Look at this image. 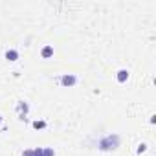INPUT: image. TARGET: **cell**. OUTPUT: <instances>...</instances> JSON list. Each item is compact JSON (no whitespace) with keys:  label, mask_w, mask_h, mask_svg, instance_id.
<instances>
[{"label":"cell","mask_w":156,"mask_h":156,"mask_svg":"<svg viewBox=\"0 0 156 156\" xmlns=\"http://www.w3.org/2000/svg\"><path fill=\"white\" fill-rule=\"evenodd\" d=\"M98 145H99L101 151H114V149L119 147V136L118 134H107L99 140Z\"/></svg>","instance_id":"obj_1"},{"label":"cell","mask_w":156,"mask_h":156,"mask_svg":"<svg viewBox=\"0 0 156 156\" xmlns=\"http://www.w3.org/2000/svg\"><path fill=\"white\" fill-rule=\"evenodd\" d=\"M75 83H77V77L72 75V73H64V75L61 77V85H62V87H73Z\"/></svg>","instance_id":"obj_2"},{"label":"cell","mask_w":156,"mask_h":156,"mask_svg":"<svg viewBox=\"0 0 156 156\" xmlns=\"http://www.w3.org/2000/svg\"><path fill=\"white\" fill-rule=\"evenodd\" d=\"M6 59L8 61H17L19 59V51L17 50H8L6 51Z\"/></svg>","instance_id":"obj_3"},{"label":"cell","mask_w":156,"mask_h":156,"mask_svg":"<svg viewBox=\"0 0 156 156\" xmlns=\"http://www.w3.org/2000/svg\"><path fill=\"white\" fill-rule=\"evenodd\" d=\"M127 77H129V72H127V70H119V72H118V81H119V83H125Z\"/></svg>","instance_id":"obj_4"},{"label":"cell","mask_w":156,"mask_h":156,"mask_svg":"<svg viewBox=\"0 0 156 156\" xmlns=\"http://www.w3.org/2000/svg\"><path fill=\"white\" fill-rule=\"evenodd\" d=\"M53 53V48L51 46H46V48H42V57H50Z\"/></svg>","instance_id":"obj_5"},{"label":"cell","mask_w":156,"mask_h":156,"mask_svg":"<svg viewBox=\"0 0 156 156\" xmlns=\"http://www.w3.org/2000/svg\"><path fill=\"white\" fill-rule=\"evenodd\" d=\"M19 112H20V114H22V112H24V114H26V112H28V105H26V103H22V101H20V105H19Z\"/></svg>","instance_id":"obj_6"},{"label":"cell","mask_w":156,"mask_h":156,"mask_svg":"<svg viewBox=\"0 0 156 156\" xmlns=\"http://www.w3.org/2000/svg\"><path fill=\"white\" fill-rule=\"evenodd\" d=\"M42 156H55V152L51 149H42Z\"/></svg>","instance_id":"obj_7"},{"label":"cell","mask_w":156,"mask_h":156,"mask_svg":"<svg viewBox=\"0 0 156 156\" xmlns=\"http://www.w3.org/2000/svg\"><path fill=\"white\" fill-rule=\"evenodd\" d=\"M33 127H35V129H42V127H46V123H44V121H35Z\"/></svg>","instance_id":"obj_8"},{"label":"cell","mask_w":156,"mask_h":156,"mask_svg":"<svg viewBox=\"0 0 156 156\" xmlns=\"http://www.w3.org/2000/svg\"><path fill=\"white\" fill-rule=\"evenodd\" d=\"M33 156H42V149H33Z\"/></svg>","instance_id":"obj_9"},{"label":"cell","mask_w":156,"mask_h":156,"mask_svg":"<svg viewBox=\"0 0 156 156\" xmlns=\"http://www.w3.org/2000/svg\"><path fill=\"white\" fill-rule=\"evenodd\" d=\"M145 149H147V145H145V143H141V145L138 147V152L141 154V152H145Z\"/></svg>","instance_id":"obj_10"},{"label":"cell","mask_w":156,"mask_h":156,"mask_svg":"<svg viewBox=\"0 0 156 156\" xmlns=\"http://www.w3.org/2000/svg\"><path fill=\"white\" fill-rule=\"evenodd\" d=\"M22 156H33V151H24Z\"/></svg>","instance_id":"obj_11"},{"label":"cell","mask_w":156,"mask_h":156,"mask_svg":"<svg viewBox=\"0 0 156 156\" xmlns=\"http://www.w3.org/2000/svg\"><path fill=\"white\" fill-rule=\"evenodd\" d=\"M0 121H2V118H0Z\"/></svg>","instance_id":"obj_12"}]
</instances>
